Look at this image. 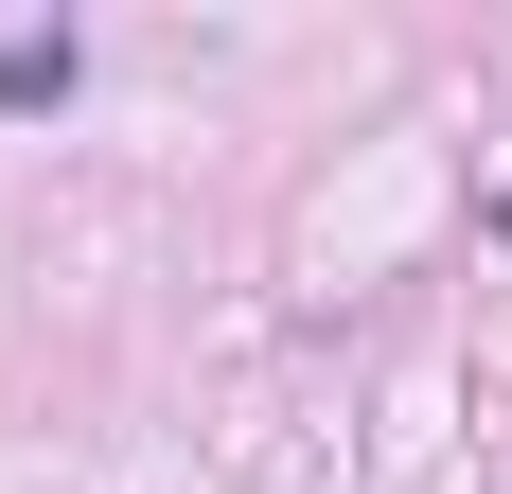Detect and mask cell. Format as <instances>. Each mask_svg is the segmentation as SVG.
<instances>
[{"instance_id": "cell-1", "label": "cell", "mask_w": 512, "mask_h": 494, "mask_svg": "<svg viewBox=\"0 0 512 494\" xmlns=\"http://www.w3.org/2000/svg\"><path fill=\"white\" fill-rule=\"evenodd\" d=\"M71 89V36H0V106H53Z\"/></svg>"}]
</instances>
